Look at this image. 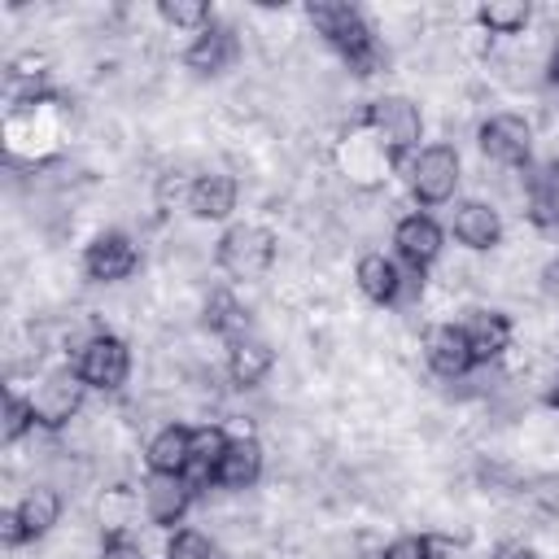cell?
<instances>
[{"instance_id": "1", "label": "cell", "mask_w": 559, "mask_h": 559, "mask_svg": "<svg viewBox=\"0 0 559 559\" xmlns=\"http://www.w3.org/2000/svg\"><path fill=\"white\" fill-rule=\"evenodd\" d=\"M306 17H310L314 35H323V39L341 52V61L349 66V74L367 79V74L380 70V61H384L380 39H376V31L367 26V17H362L354 4H341V0H314V4L306 9Z\"/></svg>"}, {"instance_id": "2", "label": "cell", "mask_w": 559, "mask_h": 559, "mask_svg": "<svg viewBox=\"0 0 559 559\" xmlns=\"http://www.w3.org/2000/svg\"><path fill=\"white\" fill-rule=\"evenodd\" d=\"M275 253H280V240H275V231L262 227V223H236V227H227V231L218 236V245H214L218 271L231 275V280H240V284L262 280V275L275 266Z\"/></svg>"}, {"instance_id": "3", "label": "cell", "mask_w": 559, "mask_h": 559, "mask_svg": "<svg viewBox=\"0 0 559 559\" xmlns=\"http://www.w3.org/2000/svg\"><path fill=\"white\" fill-rule=\"evenodd\" d=\"M459 179H463V162H459L454 144H428L406 166V183L419 205H445L454 197Z\"/></svg>"}, {"instance_id": "4", "label": "cell", "mask_w": 559, "mask_h": 559, "mask_svg": "<svg viewBox=\"0 0 559 559\" xmlns=\"http://www.w3.org/2000/svg\"><path fill=\"white\" fill-rule=\"evenodd\" d=\"M362 127H367L393 157L411 153V148L424 140V114H419V105H415L411 96H376V100L367 105V114H362Z\"/></svg>"}, {"instance_id": "5", "label": "cell", "mask_w": 559, "mask_h": 559, "mask_svg": "<svg viewBox=\"0 0 559 559\" xmlns=\"http://www.w3.org/2000/svg\"><path fill=\"white\" fill-rule=\"evenodd\" d=\"M74 371L87 380V389L96 393H118L131 376V345L118 332H92L79 345V362Z\"/></svg>"}, {"instance_id": "6", "label": "cell", "mask_w": 559, "mask_h": 559, "mask_svg": "<svg viewBox=\"0 0 559 559\" xmlns=\"http://www.w3.org/2000/svg\"><path fill=\"white\" fill-rule=\"evenodd\" d=\"M83 402H87V380H83L74 367H57V371H48V376L35 384V393H31L35 428L57 432V428L74 424L79 411H83Z\"/></svg>"}, {"instance_id": "7", "label": "cell", "mask_w": 559, "mask_h": 559, "mask_svg": "<svg viewBox=\"0 0 559 559\" xmlns=\"http://www.w3.org/2000/svg\"><path fill=\"white\" fill-rule=\"evenodd\" d=\"M476 144H480L485 162H493V166H507V170L528 166V157H533V122L524 114H489L480 122V131H476Z\"/></svg>"}, {"instance_id": "8", "label": "cell", "mask_w": 559, "mask_h": 559, "mask_svg": "<svg viewBox=\"0 0 559 559\" xmlns=\"http://www.w3.org/2000/svg\"><path fill=\"white\" fill-rule=\"evenodd\" d=\"M135 266H140V249L127 231L109 227V231L92 236V245L83 249V271L92 284H122L135 275Z\"/></svg>"}, {"instance_id": "9", "label": "cell", "mask_w": 559, "mask_h": 559, "mask_svg": "<svg viewBox=\"0 0 559 559\" xmlns=\"http://www.w3.org/2000/svg\"><path fill=\"white\" fill-rule=\"evenodd\" d=\"M197 489L188 485V476H175V472H148L144 485H140V502H144V515L157 524V528H175L188 507H192Z\"/></svg>"}, {"instance_id": "10", "label": "cell", "mask_w": 559, "mask_h": 559, "mask_svg": "<svg viewBox=\"0 0 559 559\" xmlns=\"http://www.w3.org/2000/svg\"><path fill=\"white\" fill-rule=\"evenodd\" d=\"M393 245H397V253H402V262L411 266V271H428L437 258H441V249H445V231L437 227V218L432 214H402L397 218V227H393Z\"/></svg>"}, {"instance_id": "11", "label": "cell", "mask_w": 559, "mask_h": 559, "mask_svg": "<svg viewBox=\"0 0 559 559\" xmlns=\"http://www.w3.org/2000/svg\"><path fill=\"white\" fill-rule=\"evenodd\" d=\"M424 362L432 376L441 380H463L476 362H472V349H467V336H463V323H437L424 332Z\"/></svg>"}, {"instance_id": "12", "label": "cell", "mask_w": 559, "mask_h": 559, "mask_svg": "<svg viewBox=\"0 0 559 559\" xmlns=\"http://www.w3.org/2000/svg\"><path fill=\"white\" fill-rule=\"evenodd\" d=\"M450 231H454V240L463 249L485 253V249H498V240H502V214L489 201L472 197V201H459L450 210Z\"/></svg>"}, {"instance_id": "13", "label": "cell", "mask_w": 559, "mask_h": 559, "mask_svg": "<svg viewBox=\"0 0 559 559\" xmlns=\"http://www.w3.org/2000/svg\"><path fill=\"white\" fill-rule=\"evenodd\" d=\"M463 336H467L472 362H476V367H489V362H498V358L511 349L515 323H511L502 310H472L467 323H463Z\"/></svg>"}, {"instance_id": "14", "label": "cell", "mask_w": 559, "mask_h": 559, "mask_svg": "<svg viewBox=\"0 0 559 559\" xmlns=\"http://www.w3.org/2000/svg\"><path fill=\"white\" fill-rule=\"evenodd\" d=\"M262 463H266L262 441H258L253 432H240V437L227 441V454H223V463H218L214 485L227 489V493H245V489H253V485L262 480Z\"/></svg>"}, {"instance_id": "15", "label": "cell", "mask_w": 559, "mask_h": 559, "mask_svg": "<svg viewBox=\"0 0 559 559\" xmlns=\"http://www.w3.org/2000/svg\"><path fill=\"white\" fill-rule=\"evenodd\" d=\"M227 428L223 424H197L192 428V437H188V467H183V476H188V485L201 493V489H210L214 485V476H218V463H223V454H227Z\"/></svg>"}, {"instance_id": "16", "label": "cell", "mask_w": 559, "mask_h": 559, "mask_svg": "<svg viewBox=\"0 0 559 559\" xmlns=\"http://www.w3.org/2000/svg\"><path fill=\"white\" fill-rule=\"evenodd\" d=\"M236 57H240V39H236V31H231L227 22H210V26L188 44L183 66H188L192 74H223Z\"/></svg>"}, {"instance_id": "17", "label": "cell", "mask_w": 559, "mask_h": 559, "mask_svg": "<svg viewBox=\"0 0 559 559\" xmlns=\"http://www.w3.org/2000/svg\"><path fill=\"white\" fill-rule=\"evenodd\" d=\"M275 367V349L262 336H240L227 345V376L236 389H258Z\"/></svg>"}, {"instance_id": "18", "label": "cell", "mask_w": 559, "mask_h": 559, "mask_svg": "<svg viewBox=\"0 0 559 559\" xmlns=\"http://www.w3.org/2000/svg\"><path fill=\"white\" fill-rule=\"evenodd\" d=\"M236 197H240V183H236L227 170H205V175H197V183H192L188 210H192L197 218L218 223V218H227V214L236 210Z\"/></svg>"}, {"instance_id": "19", "label": "cell", "mask_w": 559, "mask_h": 559, "mask_svg": "<svg viewBox=\"0 0 559 559\" xmlns=\"http://www.w3.org/2000/svg\"><path fill=\"white\" fill-rule=\"evenodd\" d=\"M341 162H345L349 179H358L362 188H371V183H380V175L389 170L393 153H389L371 131H367V135L349 131V135H345V144H341Z\"/></svg>"}, {"instance_id": "20", "label": "cell", "mask_w": 559, "mask_h": 559, "mask_svg": "<svg viewBox=\"0 0 559 559\" xmlns=\"http://www.w3.org/2000/svg\"><path fill=\"white\" fill-rule=\"evenodd\" d=\"M354 284H358V293L367 297V301H376V306H393L397 301V284H402V271H397V262L393 258H384V253H362L358 262H354Z\"/></svg>"}, {"instance_id": "21", "label": "cell", "mask_w": 559, "mask_h": 559, "mask_svg": "<svg viewBox=\"0 0 559 559\" xmlns=\"http://www.w3.org/2000/svg\"><path fill=\"white\" fill-rule=\"evenodd\" d=\"M188 437H192V428H183V424L157 428L148 437V445H144L148 472H175V476H183V467H188Z\"/></svg>"}, {"instance_id": "22", "label": "cell", "mask_w": 559, "mask_h": 559, "mask_svg": "<svg viewBox=\"0 0 559 559\" xmlns=\"http://www.w3.org/2000/svg\"><path fill=\"white\" fill-rule=\"evenodd\" d=\"M13 511H17L22 528H26V537L35 542V537H44V533L57 528V520H61V493L52 485H31Z\"/></svg>"}, {"instance_id": "23", "label": "cell", "mask_w": 559, "mask_h": 559, "mask_svg": "<svg viewBox=\"0 0 559 559\" xmlns=\"http://www.w3.org/2000/svg\"><path fill=\"white\" fill-rule=\"evenodd\" d=\"M201 314H205V328H210V332L227 336V345L240 341V336H249V310H245L240 297L227 293V288H214V293L205 297Z\"/></svg>"}, {"instance_id": "24", "label": "cell", "mask_w": 559, "mask_h": 559, "mask_svg": "<svg viewBox=\"0 0 559 559\" xmlns=\"http://www.w3.org/2000/svg\"><path fill=\"white\" fill-rule=\"evenodd\" d=\"M528 218L559 231V157L528 179Z\"/></svg>"}, {"instance_id": "25", "label": "cell", "mask_w": 559, "mask_h": 559, "mask_svg": "<svg viewBox=\"0 0 559 559\" xmlns=\"http://www.w3.org/2000/svg\"><path fill=\"white\" fill-rule=\"evenodd\" d=\"M135 511H140V493L127 485H109L96 502V520L109 537H127V528L135 524Z\"/></svg>"}, {"instance_id": "26", "label": "cell", "mask_w": 559, "mask_h": 559, "mask_svg": "<svg viewBox=\"0 0 559 559\" xmlns=\"http://www.w3.org/2000/svg\"><path fill=\"white\" fill-rule=\"evenodd\" d=\"M528 17H533L528 0H485L476 9V26L489 35H520L528 26Z\"/></svg>"}, {"instance_id": "27", "label": "cell", "mask_w": 559, "mask_h": 559, "mask_svg": "<svg viewBox=\"0 0 559 559\" xmlns=\"http://www.w3.org/2000/svg\"><path fill=\"white\" fill-rule=\"evenodd\" d=\"M157 17H162L166 26H175V31H197V35L214 22V13H210L205 0H162V4H157Z\"/></svg>"}, {"instance_id": "28", "label": "cell", "mask_w": 559, "mask_h": 559, "mask_svg": "<svg viewBox=\"0 0 559 559\" xmlns=\"http://www.w3.org/2000/svg\"><path fill=\"white\" fill-rule=\"evenodd\" d=\"M166 559H227V555L201 528H175L170 542H166Z\"/></svg>"}, {"instance_id": "29", "label": "cell", "mask_w": 559, "mask_h": 559, "mask_svg": "<svg viewBox=\"0 0 559 559\" xmlns=\"http://www.w3.org/2000/svg\"><path fill=\"white\" fill-rule=\"evenodd\" d=\"M31 428H35V406H31V397H17V393L9 389V393H4V441L13 445V441H22Z\"/></svg>"}, {"instance_id": "30", "label": "cell", "mask_w": 559, "mask_h": 559, "mask_svg": "<svg viewBox=\"0 0 559 559\" xmlns=\"http://www.w3.org/2000/svg\"><path fill=\"white\" fill-rule=\"evenodd\" d=\"M424 550L428 559H463V542L450 533H424Z\"/></svg>"}, {"instance_id": "31", "label": "cell", "mask_w": 559, "mask_h": 559, "mask_svg": "<svg viewBox=\"0 0 559 559\" xmlns=\"http://www.w3.org/2000/svg\"><path fill=\"white\" fill-rule=\"evenodd\" d=\"M380 559H428V550H424V533H419V537L406 533V537L389 542V546L380 550Z\"/></svg>"}, {"instance_id": "32", "label": "cell", "mask_w": 559, "mask_h": 559, "mask_svg": "<svg viewBox=\"0 0 559 559\" xmlns=\"http://www.w3.org/2000/svg\"><path fill=\"white\" fill-rule=\"evenodd\" d=\"M96 559H144V550L131 537H105V546H100Z\"/></svg>"}, {"instance_id": "33", "label": "cell", "mask_w": 559, "mask_h": 559, "mask_svg": "<svg viewBox=\"0 0 559 559\" xmlns=\"http://www.w3.org/2000/svg\"><path fill=\"white\" fill-rule=\"evenodd\" d=\"M0 537H4V546H22V542H31L26 537V528H22V520H17V511L9 507L4 515H0Z\"/></svg>"}, {"instance_id": "34", "label": "cell", "mask_w": 559, "mask_h": 559, "mask_svg": "<svg viewBox=\"0 0 559 559\" xmlns=\"http://www.w3.org/2000/svg\"><path fill=\"white\" fill-rule=\"evenodd\" d=\"M493 559H542V555L533 546H524V542H507V546L493 550Z\"/></svg>"}, {"instance_id": "35", "label": "cell", "mask_w": 559, "mask_h": 559, "mask_svg": "<svg viewBox=\"0 0 559 559\" xmlns=\"http://www.w3.org/2000/svg\"><path fill=\"white\" fill-rule=\"evenodd\" d=\"M546 83L559 92V39L550 44V52H546Z\"/></svg>"}]
</instances>
